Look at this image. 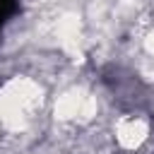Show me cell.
Wrapping results in <instances>:
<instances>
[{"label":"cell","mask_w":154,"mask_h":154,"mask_svg":"<svg viewBox=\"0 0 154 154\" xmlns=\"http://www.w3.org/2000/svg\"><path fill=\"white\" fill-rule=\"evenodd\" d=\"M38 101H41V89L36 82L26 77H17L7 82L0 89V125H5L7 130L24 128L31 120L34 111L38 108Z\"/></svg>","instance_id":"obj_1"},{"label":"cell","mask_w":154,"mask_h":154,"mask_svg":"<svg viewBox=\"0 0 154 154\" xmlns=\"http://www.w3.org/2000/svg\"><path fill=\"white\" fill-rule=\"evenodd\" d=\"M55 113L63 120H84L96 113V99L82 91H67L58 99Z\"/></svg>","instance_id":"obj_2"},{"label":"cell","mask_w":154,"mask_h":154,"mask_svg":"<svg viewBox=\"0 0 154 154\" xmlns=\"http://www.w3.org/2000/svg\"><path fill=\"white\" fill-rule=\"evenodd\" d=\"M149 135V128L142 118L137 116H125L116 123V140L123 149H137L142 147V142L147 140Z\"/></svg>","instance_id":"obj_3"},{"label":"cell","mask_w":154,"mask_h":154,"mask_svg":"<svg viewBox=\"0 0 154 154\" xmlns=\"http://www.w3.org/2000/svg\"><path fill=\"white\" fill-rule=\"evenodd\" d=\"M144 48H147V53H149V55H154V31H149V34H147V38H144Z\"/></svg>","instance_id":"obj_4"}]
</instances>
